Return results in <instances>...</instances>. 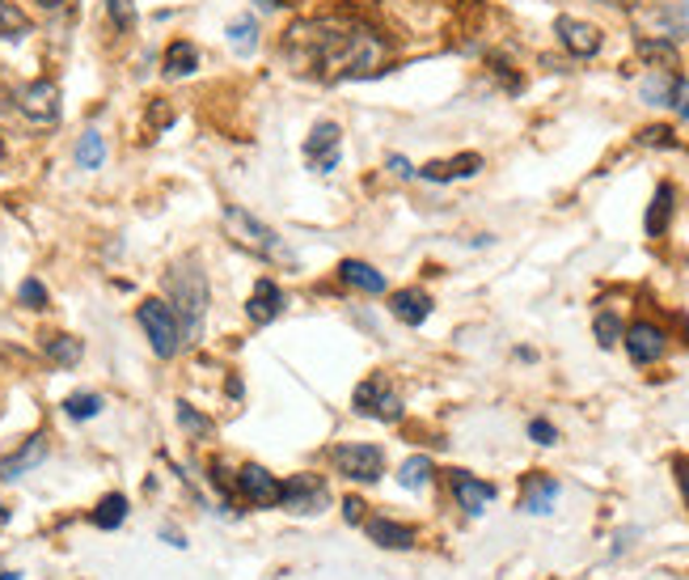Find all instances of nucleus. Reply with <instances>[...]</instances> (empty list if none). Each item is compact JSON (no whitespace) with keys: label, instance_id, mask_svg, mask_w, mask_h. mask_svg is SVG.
<instances>
[{"label":"nucleus","instance_id":"f257e3e1","mask_svg":"<svg viewBox=\"0 0 689 580\" xmlns=\"http://www.w3.org/2000/svg\"><path fill=\"white\" fill-rule=\"evenodd\" d=\"M284 51L301 64V73L317 81H364L385 73L389 39L368 22H339V17H309L284 35Z\"/></svg>","mask_w":689,"mask_h":580},{"label":"nucleus","instance_id":"f03ea898","mask_svg":"<svg viewBox=\"0 0 689 580\" xmlns=\"http://www.w3.org/2000/svg\"><path fill=\"white\" fill-rule=\"evenodd\" d=\"M165 293H170L165 301L183 322V340L195 344L203 331V313H208V275L199 268V259H183L165 271Z\"/></svg>","mask_w":689,"mask_h":580},{"label":"nucleus","instance_id":"7ed1b4c3","mask_svg":"<svg viewBox=\"0 0 689 580\" xmlns=\"http://www.w3.org/2000/svg\"><path fill=\"white\" fill-rule=\"evenodd\" d=\"M225 230L229 237L241 246V250H250V255H259V259H279V263H292V255L284 250V242H279V233L263 225L254 212H246L241 203H229L225 208Z\"/></svg>","mask_w":689,"mask_h":580},{"label":"nucleus","instance_id":"20e7f679","mask_svg":"<svg viewBox=\"0 0 689 580\" xmlns=\"http://www.w3.org/2000/svg\"><path fill=\"white\" fill-rule=\"evenodd\" d=\"M136 322L145 326V335H149V348L161 356V360H174L178 351H183V322H178V313L170 301H161V297H149V301H140V310H136Z\"/></svg>","mask_w":689,"mask_h":580},{"label":"nucleus","instance_id":"39448f33","mask_svg":"<svg viewBox=\"0 0 689 580\" xmlns=\"http://www.w3.org/2000/svg\"><path fill=\"white\" fill-rule=\"evenodd\" d=\"M279 508L292 513V517H317V513L330 508V483L313 470H301L279 488Z\"/></svg>","mask_w":689,"mask_h":580},{"label":"nucleus","instance_id":"423d86ee","mask_svg":"<svg viewBox=\"0 0 689 580\" xmlns=\"http://www.w3.org/2000/svg\"><path fill=\"white\" fill-rule=\"evenodd\" d=\"M330 462L335 470L351 479V483H377L385 474V454L381 445H368V441H343L330 449Z\"/></svg>","mask_w":689,"mask_h":580},{"label":"nucleus","instance_id":"0eeeda50","mask_svg":"<svg viewBox=\"0 0 689 580\" xmlns=\"http://www.w3.org/2000/svg\"><path fill=\"white\" fill-rule=\"evenodd\" d=\"M351 403H355V416H368V420H381V424L402 420V398H398V390L389 386L385 373L364 378V382L355 386V394H351Z\"/></svg>","mask_w":689,"mask_h":580},{"label":"nucleus","instance_id":"6e6552de","mask_svg":"<svg viewBox=\"0 0 689 580\" xmlns=\"http://www.w3.org/2000/svg\"><path fill=\"white\" fill-rule=\"evenodd\" d=\"M279 488L284 483L259 462H246L233 474V496L241 504H250V508H279Z\"/></svg>","mask_w":689,"mask_h":580},{"label":"nucleus","instance_id":"1a4fd4ad","mask_svg":"<svg viewBox=\"0 0 689 580\" xmlns=\"http://www.w3.org/2000/svg\"><path fill=\"white\" fill-rule=\"evenodd\" d=\"M343 157V127L335 119L313 123V132L305 136V165L313 174H330Z\"/></svg>","mask_w":689,"mask_h":580},{"label":"nucleus","instance_id":"9d476101","mask_svg":"<svg viewBox=\"0 0 689 580\" xmlns=\"http://www.w3.org/2000/svg\"><path fill=\"white\" fill-rule=\"evenodd\" d=\"M17 111L30 119L35 127H51V123H60V85L55 81H30V85H22L17 89Z\"/></svg>","mask_w":689,"mask_h":580},{"label":"nucleus","instance_id":"9b49d317","mask_svg":"<svg viewBox=\"0 0 689 580\" xmlns=\"http://www.w3.org/2000/svg\"><path fill=\"white\" fill-rule=\"evenodd\" d=\"M622 344H626V356L635 365H655L664 351H668V335L655 326V322H630L622 331Z\"/></svg>","mask_w":689,"mask_h":580},{"label":"nucleus","instance_id":"f8f14e48","mask_svg":"<svg viewBox=\"0 0 689 580\" xmlns=\"http://www.w3.org/2000/svg\"><path fill=\"white\" fill-rule=\"evenodd\" d=\"M449 488H453V501L465 508V517H483L499 496L496 483H483V479H474L469 470H453V474H449Z\"/></svg>","mask_w":689,"mask_h":580},{"label":"nucleus","instance_id":"ddd939ff","mask_svg":"<svg viewBox=\"0 0 689 580\" xmlns=\"http://www.w3.org/2000/svg\"><path fill=\"white\" fill-rule=\"evenodd\" d=\"M554 35H559V42L572 51L575 60H588V55H597L605 47V35L592 22H579V17H567V13L554 22Z\"/></svg>","mask_w":689,"mask_h":580},{"label":"nucleus","instance_id":"4468645a","mask_svg":"<svg viewBox=\"0 0 689 580\" xmlns=\"http://www.w3.org/2000/svg\"><path fill=\"white\" fill-rule=\"evenodd\" d=\"M284 306H288V297H284V288L271 280V275H263L259 284H254V293H250V301H246V313H250V322H259V326H267V322H275L279 313H284Z\"/></svg>","mask_w":689,"mask_h":580},{"label":"nucleus","instance_id":"2eb2a0df","mask_svg":"<svg viewBox=\"0 0 689 580\" xmlns=\"http://www.w3.org/2000/svg\"><path fill=\"white\" fill-rule=\"evenodd\" d=\"M47 462V436H30L22 449H13L9 458H0V479L4 483H13V479H22V474H30L35 466H42Z\"/></svg>","mask_w":689,"mask_h":580},{"label":"nucleus","instance_id":"dca6fc26","mask_svg":"<svg viewBox=\"0 0 689 580\" xmlns=\"http://www.w3.org/2000/svg\"><path fill=\"white\" fill-rule=\"evenodd\" d=\"M478 170H483V157L458 153V157H449V161H427V165H419V178H427V183H453V178H474Z\"/></svg>","mask_w":689,"mask_h":580},{"label":"nucleus","instance_id":"f3484780","mask_svg":"<svg viewBox=\"0 0 689 580\" xmlns=\"http://www.w3.org/2000/svg\"><path fill=\"white\" fill-rule=\"evenodd\" d=\"M559 492H563L559 479H550V474H529L525 488H521V513H534V517L550 513L554 501H559Z\"/></svg>","mask_w":689,"mask_h":580},{"label":"nucleus","instance_id":"a211bd4d","mask_svg":"<svg viewBox=\"0 0 689 580\" xmlns=\"http://www.w3.org/2000/svg\"><path fill=\"white\" fill-rule=\"evenodd\" d=\"M389 313H393L398 322H406V326H423V322L431 318V297H427L423 288H398V293L389 297Z\"/></svg>","mask_w":689,"mask_h":580},{"label":"nucleus","instance_id":"6ab92c4d","mask_svg":"<svg viewBox=\"0 0 689 580\" xmlns=\"http://www.w3.org/2000/svg\"><path fill=\"white\" fill-rule=\"evenodd\" d=\"M364 530L385 551H411L415 546V530L402 526V521H393V517H373V521H364Z\"/></svg>","mask_w":689,"mask_h":580},{"label":"nucleus","instance_id":"aec40b11","mask_svg":"<svg viewBox=\"0 0 689 580\" xmlns=\"http://www.w3.org/2000/svg\"><path fill=\"white\" fill-rule=\"evenodd\" d=\"M339 280H343L347 288L364 293V297H381L385 293V275L373 263H360V259H343L339 263Z\"/></svg>","mask_w":689,"mask_h":580},{"label":"nucleus","instance_id":"412c9836","mask_svg":"<svg viewBox=\"0 0 689 580\" xmlns=\"http://www.w3.org/2000/svg\"><path fill=\"white\" fill-rule=\"evenodd\" d=\"M677 73L673 69H651L648 77L639 81V98L648 107H673V94H677Z\"/></svg>","mask_w":689,"mask_h":580},{"label":"nucleus","instance_id":"4be33fe9","mask_svg":"<svg viewBox=\"0 0 689 580\" xmlns=\"http://www.w3.org/2000/svg\"><path fill=\"white\" fill-rule=\"evenodd\" d=\"M195 69H199V51H195L191 39H174L165 47V60H161V73L165 77H191Z\"/></svg>","mask_w":689,"mask_h":580},{"label":"nucleus","instance_id":"5701e85b","mask_svg":"<svg viewBox=\"0 0 689 580\" xmlns=\"http://www.w3.org/2000/svg\"><path fill=\"white\" fill-rule=\"evenodd\" d=\"M648 17L660 26V35H651V39H686L689 35V0H677L668 9H655Z\"/></svg>","mask_w":689,"mask_h":580},{"label":"nucleus","instance_id":"b1692460","mask_svg":"<svg viewBox=\"0 0 689 580\" xmlns=\"http://www.w3.org/2000/svg\"><path fill=\"white\" fill-rule=\"evenodd\" d=\"M668 221H673V187H668V183H660L655 195H651V208H648L643 230H648V237H664Z\"/></svg>","mask_w":689,"mask_h":580},{"label":"nucleus","instance_id":"393cba45","mask_svg":"<svg viewBox=\"0 0 689 580\" xmlns=\"http://www.w3.org/2000/svg\"><path fill=\"white\" fill-rule=\"evenodd\" d=\"M127 513H131V508H127V496H123V492H111V496L98 501V508L89 513V521H93L98 530H118V526L127 521Z\"/></svg>","mask_w":689,"mask_h":580},{"label":"nucleus","instance_id":"a878e982","mask_svg":"<svg viewBox=\"0 0 689 580\" xmlns=\"http://www.w3.org/2000/svg\"><path fill=\"white\" fill-rule=\"evenodd\" d=\"M225 35H229V47L237 55H254V51H259V17H250V13L233 17Z\"/></svg>","mask_w":689,"mask_h":580},{"label":"nucleus","instance_id":"bb28decb","mask_svg":"<svg viewBox=\"0 0 689 580\" xmlns=\"http://www.w3.org/2000/svg\"><path fill=\"white\" fill-rule=\"evenodd\" d=\"M635 51H639L643 60H651L655 69H677V64H681V55H677V42H673V39H651V35H643V39L635 42Z\"/></svg>","mask_w":689,"mask_h":580},{"label":"nucleus","instance_id":"cd10ccee","mask_svg":"<svg viewBox=\"0 0 689 580\" xmlns=\"http://www.w3.org/2000/svg\"><path fill=\"white\" fill-rule=\"evenodd\" d=\"M73 161H77V170H98L102 161H107V140H102V132H80L77 149H73Z\"/></svg>","mask_w":689,"mask_h":580},{"label":"nucleus","instance_id":"c85d7f7f","mask_svg":"<svg viewBox=\"0 0 689 580\" xmlns=\"http://www.w3.org/2000/svg\"><path fill=\"white\" fill-rule=\"evenodd\" d=\"M431 474H436V466L427 454H415V458H406V462L398 466V483L406 488V492H423L427 483H431Z\"/></svg>","mask_w":689,"mask_h":580},{"label":"nucleus","instance_id":"c756f323","mask_svg":"<svg viewBox=\"0 0 689 580\" xmlns=\"http://www.w3.org/2000/svg\"><path fill=\"white\" fill-rule=\"evenodd\" d=\"M42 351H47L60 369H73V365H80V356H85V344H80L77 335H51V340L42 344Z\"/></svg>","mask_w":689,"mask_h":580},{"label":"nucleus","instance_id":"7c9ffc66","mask_svg":"<svg viewBox=\"0 0 689 580\" xmlns=\"http://www.w3.org/2000/svg\"><path fill=\"white\" fill-rule=\"evenodd\" d=\"M26 35H35V22L13 0H0V39H26Z\"/></svg>","mask_w":689,"mask_h":580},{"label":"nucleus","instance_id":"2f4dec72","mask_svg":"<svg viewBox=\"0 0 689 580\" xmlns=\"http://www.w3.org/2000/svg\"><path fill=\"white\" fill-rule=\"evenodd\" d=\"M102 394H93V390H77V394H68L64 398V416L68 420H93V416H102Z\"/></svg>","mask_w":689,"mask_h":580},{"label":"nucleus","instance_id":"473e14b6","mask_svg":"<svg viewBox=\"0 0 689 580\" xmlns=\"http://www.w3.org/2000/svg\"><path fill=\"white\" fill-rule=\"evenodd\" d=\"M592 335H597V344H601V348H617V344H622V322H617V313L613 310L597 313Z\"/></svg>","mask_w":689,"mask_h":580},{"label":"nucleus","instance_id":"72a5a7b5","mask_svg":"<svg viewBox=\"0 0 689 580\" xmlns=\"http://www.w3.org/2000/svg\"><path fill=\"white\" fill-rule=\"evenodd\" d=\"M107 17L118 35H131L136 30V0H107Z\"/></svg>","mask_w":689,"mask_h":580},{"label":"nucleus","instance_id":"f704fd0d","mask_svg":"<svg viewBox=\"0 0 689 580\" xmlns=\"http://www.w3.org/2000/svg\"><path fill=\"white\" fill-rule=\"evenodd\" d=\"M178 424L187 428L191 436H199V441H203V436H212V420H208V416H199L191 403H178Z\"/></svg>","mask_w":689,"mask_h":580},{"label":"nucleus","instance_id":"c9c22d12","mask_svg":"<svg viewBox=\"0 0 689 580\" xmlns=\"http://www.w3.org/2000/svg\"><path fill=\"white\" fill-rule=\"evenodd\" d=\"M17 301L26 306V310H47V288H42V280H22V288H17Z\"/></svg>","mask_w":689,"mask_h":580},{"label":"nucleus","instance_id":"e433bc0d","mask_svg":"<svg viewBox=\"0 0 689 580\" xmlns=\"http://www.w3.org/2000/svg\"><path fill=\"white\" fill-rule=\"evenodd\" d=\"M529 436H534L537 445H554V441H559V428L550 424V420H534V424H529Z\"/></svg>","mask_w":689,"mask_h":580},{"label":"nucleus","instance_id":"4c0bfd02","mask_svg":"<svg viewBox=\"0 0 689 580\" xmlns=\"http://www.w3.org/2000/svg\"><path fill=\"white\" fill-rule=\"evenodd\" d=\"M364 508H368V504L360 501V496H347V501H343V521H347V526H360V521L368 517Z\"/></svg>","mask_w":689,"mask_h":580},{"label":"nucleus","instance_id":"58836bf2","mask_svg":"<svg viewBox=\"0 0 689 580\" xmlns=\"http://www.w3.org/2000/svg\"><path fill=\"white\" fill-rule=\"evenodd\" d=\"M639 140H643V145H655V149H660V145H664V149H673V145H677L668 127H648V132H643Z\"/></svg>","mask_w":689,"mask_h":580},{"label":"nucleus","instance_id":"ea45409f","mask_svg":"<svg viewBox=\"0 0 689 580\" xmlns=\"http://www.w3.org/2000/svg\"><path fill=\"white\" fill-rule=\"evenodd\" d=\"M673 111L689 123V81H677V94H673Z\"/></svg>","mask_w":689,"mask_h":580},{"label":"nucleus","instance_id":"a19ab883","mask_svg":"<svg viewBox=\"0 0 689 580\" xmlns=\"http://www.w3.org/2000/svg\"><path fill=\"white\" fill-rule=\"evenodd\" d=\"M389 174H393V178H415V174H419V170H415V165H411V161H406V157H389Z\"/></svg>","mask_w":689,"mask_h":580},{"label":"nucleus","instance_id":"79ce46f5","mask_svg":"<svg viewBox=\"0 0 689 580\" xmlns=\"http://www.w3.org/2000/svg\"><path fill=\"white\" fill-rule=\"evenodd\" d=\"M677 483H681V496H686V504H689V458H677Z\"/></svg>","mask_w":689,"mask_h":580},{"label":"nucleus","instance_id":"37998d69","mask_svg":"<svg viewBox=\"0 0 689 580\" xmlns=\"http://www.w3.org/2000/svg\"><path fill=\"white\" fill-rule=\"evenodd\" d=\"M161 539L170 542V546H178V551H183V546H187V539H183V534H178V530H174V526H165V530H161Z\"/></svg>","mask_w":689,"mask_h":580},{"label":"nucleus","instance_id":"c03bdc74","mask_svg":"<svg viewBox=\"0 0 689 580\" xmlns=\"http://www.w3.org/2000/svg\"><path fill=\"white\" fill-rule=\"evenodd\" d=\"M254 4H259V9H284L288 0H254Z\"/></svg>","mask_w":689,"mask_h":580},{"label":"nucleus","instance_id":"a18cd8bd","mask_svg":"<svg viewBox=\"0 0 689 580\" xmlns=\"http://www.w3.org/2000/svg\"><path fill=\"white\" fill-rule=\"evenodd\" d=\"M42 9H64V4H68V0H39Z\"/></svg>","mask_w":689,"mask_h":580},{"label":"nucleus","instance_id":"49530a36","mask_svg":"<svg viewBox=\"0 0 689 580\" xmlns=\"http://www.w3.org/2000/svg\"><path fill=\"white\" fill-rule=\"evenodd\" d=\"M0 526H9V508H4V501H0Z\"/></svg>","mask_w":689,"mask_h":580},{"label":"nucleus","instance_id":"de8ad7c7","mask_svg":"<svg viewBox=\"0 0 689 580\" xmlns=\"http://www.w3.org/2000/svg\"><path fill=\"white\" fill-rule=\"evenodd\" d=\"M597 4H617V9H626L630 0H597Z\"/></svg>","mask_w":689,"mask_h":580},{"label":"nucleus","instance_id":"09e8293b","mask_svg":"<svg viewBox=\"0 0 689 580\" xmlns=\"http://www.w3.org/2000/svg\"><path fill=\"white\" fill-rule=\"evenodd\" d=\"M0 580H22L17 572H0Z\"/></svg>","mask_w":689,"mask_h":580},{"label":"nucleus","instance_id":"8fccbe9b","mask_svg":"<svg viewBox=\"0 0 689 580\" xmlns=\"http://www.w3.org/2000/svg\"><path fill=\"white\" fill-rule=\"evenodd\" d=\"M0 157H4V145H0Z\"/></svg>","mask_w":689,"mask_h":580}]
</instances>
